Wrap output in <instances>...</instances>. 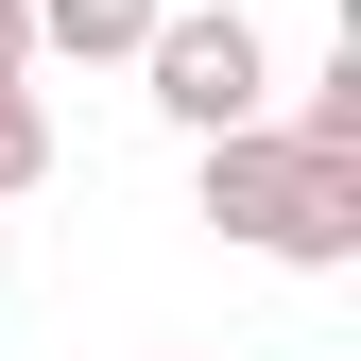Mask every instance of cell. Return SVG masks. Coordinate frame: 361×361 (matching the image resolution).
<instances>
[{
  "instance_id": "1",
  "label": "cell",
  "mask_w": 361,
  "mask_h": 361,
  "mask_svg": "<svg viewBox=\"0 0 361 361\" xmlns=\"http://www.w3.org/2000/svg\"><path fill=\"white\" fill-rule=\"evenodd\" d=\"M207 224L258 241V258H293V276H327V258H361V172L293 155L276 121H258V138H207Z\"/></svg>"
},
{
  "instance_id": "2",
  "label": "cell",
  "mask_w": 361,
  "mask_h": 361,
  "mask_svg": "<svg viewBox=\"0 0 361 361\" xmlns=\"http://www.w3.org/2000/svg\"><path fill=\"white\" fill-rule=\"evenodd\" d=\"M138 69H155V104L190 121V138H258V121H276V52H258V18H241V0L155 18V35H138Z\"/></svg>"
},
{
  "instance_id": "3",
  "label": "cell",
  "mask_w": 361,
  "mask_h": 361,
  "mask_svg": "<svg viewBox=\"0 0 361 361\" xmlns=\"http://www.w3.org/2000/svg\"><path fill=\"white\" fill-rule=\"evenodd\" d=\"M276 138H293V155H344V172H361V18H344V52L310 69V104L276 121Z\"/></svg>"
},
{
  "instance_id": "4",
  "label": "cell",
  "mask_w": 361,
  "mask_h": 361,
  "mask_svg": "<svg viewBox=\"0 0 361 361\" xmlns=\"http://www.w3.org/2000/svg\"><path fill=\"white\" fill-rule=\"evenodd\" d=\"M155 18H172V0H35V52H86V69H104V52H138Z\"/></svg>"
},
{
  "instance_id": "5",
  "label": "cell",
  "mask_w": 361,
  "mask_h": 361,
  "mask_svg": "<svg viewBox=\"0 0 361 361\" xmlns=\"http://www.w3.org/2000/svg\"><path fill=\"white\" fill-rule=\"evenodd\" d=\"M35 172H52V104H35V86H0V190H35Z\"/></svg>"
},
{
  "instance_id": "6",
  "label": "cell",
  "mask_w": 361,
  "mask_h": 361,
  "mask_svg": "<svg viewBox=\"0 0 361 361\" xmlns=\"http://www.w3.org/2000/svg\"><path fill=\"white\" fill-rule=\"evenodd\" d=\"M35 69V0H0V86H18Z\"/></svg>"
}]
</instances>
